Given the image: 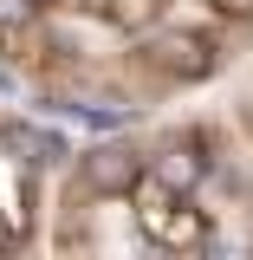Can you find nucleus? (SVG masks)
Returning <instances> with one entry per match:
<instances>
[{"label":"nucleus","mask_w":253,"mask_h":260,"mask_svg":"<svg viewBox=\"0 0 253 260\" xmlns=\"http://www.w3.org/2000/svg\"><path fill=\"white\" fill-rule=\"evenodd\" d=\"M247 59L253 0H0V72L52 104L162 117Z\"/></svg>","instance_id":"obj_2"},{"label":"nucleus","mask_w":253,"mask_h":260,"mask_svg":"<svg viewBox=\"0 0 253 260\" xmlns=\"http://www.w3.org/2000/svg\"><path fill=\"white\" fill-rule=\"evenodd\" d=\"M52 260H253V143L234 111H182L65 169Z\"/></svg>","instance_id":"obj_1"},{"label":"nucleus","mask_w":253,"mask_h":260,"mask_svg":"<svg viewBox=\"0 0 253 260\" xmlns=\"http://www.w3.org/2000/svg\"><path fill=\"white\" fill-rule=\"evenodd\" d=\"M13 208H26V176H20L13 150L0 143V234H13V228H20V215H13Z\"/></svg>","instance_id":"obj_3"},{"label":"nucleus","mask_w":253,"mask_h":260,"mask_svg":"<svg viewBox=\"0 0 253 260\" xmlns=\"http://www.w3.org/2000/svg\"><path fill=\"white\" fill-rule=\"evenodd\" d=\"M234 124L247 130V143H253V59L240 65V98H234Z\"/></svg>","instance_id":"obj_4"}]
</instances>
